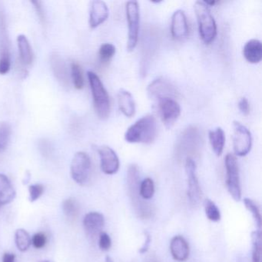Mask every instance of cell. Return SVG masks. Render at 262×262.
Returning <instances> with one entry per match:
<instances>
[{
	"instance_id": "6da1fadb",
	"label": "cell",
	"mask_w": 262,
	"mask_h": 262,
	"mask_svg": "<svg viewBox=\"0 0 262 262\" xmlns=\"http://www.w3.org/2000/svg\"><path fill=\"white\" fill-rule=\"evenodd\" d=\"M158 134L157 122L151 115H147L136 121L127 129L125 139L128 143L151 144Z\"/></svg>"
},
{
	"instance_id": "7a4b0ae2",
	"label": "cell",
	"mask_w": 262,
	"mask_h": 262,
	"mask_svg": "<svg viewBox=\"0 0 262 262\" xmlns=\"http://www.w3.org/2000/svg\"><path fill=\"white\" fill-rule=\"evenodd\" d=\"M140 183L139 167L136 164H132L128 167V171H127V186H128V194L138 216L142 219H148L152 214V208L148 203L144 202L139 194Z\"/></svg>"
},
{
	"instance_id": "3957f363",
	"label": "cell",
	"mask_w": 262,
	"mask_h": 262,
	"mask_svg": "<svg viewBox=\"0 0 262 262\" xmlns=\"http://www.w3.org/2000/svg\"><path fill=\"white\" fill-rule=\"evenodd\" d=\"M194 9L201 39L205 44H211L217 36V26L209 7L203 1H197Z\"/></svg>"
},
{
	"instance_id": "277c9868",
	"label": "cell",
	"mask_w": 262,
	"mask_h": 262,
	"mask_svg": "<svg viewBox=\"0 0 262 262\" xmlns=\"http://www.w3.org/2000/svg\"><path fill=\"white\" fill-rule=\"evenodd\" d=\"M88 78L93 93L95 110L98 116L105 120L108 119L110 114V96L102 81L96 73L88 72Z\"/></svg>"
},
{
	"instance_id": "5b68a950",
	"label": "cell",
	"mask_w": 262,
	"mask_h": 262,
	"mask_svg": "<svg viewBox=\"0 0 262 262\" xmlns=\"http://www.w3.org/2000/svg\"><path fill=\"white\" fill-rule=\"evenodd\" d=\"M225 165L226 168L227 188L234 200L239 202L242 199V188L238 164L235 156L232 154L227 155L225 159Z\"/></svg>"
},
{
	"instance_id": "8992f818",
	"label": "cell",
	"mask_w": 262,
	"mask_h": 262,
	"mask_svg": "<svg viewBox=\"0 0 262 262\" xmlns=\"http://www.w3.org/2000/svg\"><path fill=\"white\" fill-rule=\"evenodd\" d=\"M125 10H126V17L128 24L127 50L128 51L132 52L136 49L139 40V22H140L139 4L136 1H129L126 4Z\"/></svg>"
},
{
	"instance_id": "52a82bcc",
	"label": "cell",
	"mask_w": 262,
	"mask_h": 262,
	"mask_svg": "<svg viewBox=\"0 0 262 262\" xmlns=\"http://www.w3.org/2000/svg\"><path fill=\"white\" fill-rule=\"evenodd\" d=\"M252 138L249 130L241 122L233 123V148L236 156L243 157L251 151Z\"/></svg>"
},
{
	"instance_id": "ba28073f",
	"label": "cell",
	"mask_w": 262,
	"mask_h": 262,
	"mask_svg": "<svg viewBox=\"0 0 262 262\" xmlns=\"http://www.w3.org/2000/svg\"><path fill=\"white\" fill-rule=\"evenodd\" d=\"M91 172V159L83 151H79L72 160L71 176L73 180L80 185H85Z\"/></svg>"
},
{
	"instance_id": "9c48e42d",
	"label": "cell",
	"mask_w": 262,
	"mask_h": 262,
	"mask_svg": "<svg viewBox=\"0 0 262 262\" xmlns=\"http://www.w3.org/2000/svg\"><path fill=\"white\" fill-rule=\"evenodd\" d=\"M201 143L202 139L199 129L190 126L179 136L176 149L179 155L193 154L199 150Z\"/></svg>"
},
{
	"instance_id": "30bf717a",
	"label": "cell",
	"mask_w": 262,
	"mask_h": 262,
	"mask_svg": "<svg viewBox=\"0 0 262 262\" xmlns=\"http://www.w3.org/2000/svg\"><path fill=\"white\" fill-rule=\"evenodd\" d=\"M185 171L188 180V198L192 205H198L202 197V189L196 174V164L194 159L188 158L185 160Z\"/></svg>"
},
{
	"instance_id": "8fae6325",
	"label": "cell",
	"mask_w": 262,
	"mask_h": 262,
	"mask_svg": "<svg viewBox=\"0 0 262 262\" xmlns=\"http://www.w3.org/2000/svg\"><path fill=\"white\" fill-rule=\"evenodd\" d=\"M159 114L165 127L171 128L181 115V107L177 101L171 98H163L158 100Z\"/></svg>"
},
{
	"instance_id": "7c38bea8",
	"label": "cell",
	"mask_w": 262,
	"mask_h": 262,
	"mask_svg": "<svg viewBox=\"0 0 262 262\" xmlns=\"http://www.w3.org/2000/svg\"><path fill=\"white\" fill-rule=\"evenodd\" d=\"M100 157L101 169L106 174H114L119 171V159L114 150L107 145H102L99 148Z\"/></svg>"
},
{
	"instance_id": "4fadbf2b",
	"label": "cell",
	"mask_w": 262,
	"mask_h": 262,
	"mask_svg": "<svg viewBox=\"0 0 262 262\" xmlns=\"http://www.w3.org/2000/svg\"><path fill=\"white\" fill-rule=\"evenodd\" d=\"M147 90L151 97L155 98L158 100L163 98L174 99L179 94L174 85L163 79H155L149 84Z\"/></svg>"
},
{
	"instance_id": "5bb4252c",
	"label": "cell",
	"mask_w": 262,
	"mask_h": 262,
	"mask_svg": "<svg viewBox=\"0 0 262 262\" xmlns=\"http://www.w3.org/2000/svg\"><path fill=\"white\" fill-rule=\"evenodd\" d=\"M105 219L101 213L92 211L85 214L83 219V226L85 233L90 238H95L102 232Z\"/></svg>"
},
{
	"instance_id": "9a60e30c",
	"label": "cell",
	"mask_w": 262,
	"mask_h": 262,
	"mask_svg": "<svg viewBox=\"0 0 262 262\" xmlns=\"http://www.w3.org/2000/svg\"><path fill=\"white\" fill-rule=\"evenodd\" d=\"M171 36L174 39L181 40L188 34V25L186 16L182 10H176L173 13L171 24Z\"/></svg>"
},
{
	"instance_id": "2e32d148",
	"label": "cell",
	"mask_w": 262,
	"mask_h": 262,
	"mask_svg": "<svg viewBox=\"0 0 262 262\" xmlns=\"http://www.w3.org/2000/svg\"><path fill=\"white\" fill-rule=\"evenodd\" d=\"M108 16V9L103 1H93L90 10V25L92 29L103 24Z\"/></svg>"
},
{
	"instance_id": "e0dca14e",
	"label": "cell",
	"mask_w": 262,
	"mask_h": 262,
	"mask_svg": "<svg viewBox=\"0 0 262 262\" xmlns=\"http://www.w3.org/2000/svg\"><path fill=\"white\" fill-rule=\"evenodd\" d=\"M170 251L174 260L185 261L189 256V245L182 236H174L170 243Z\"/></svg>"
},
{
	"instance_id": "ac0fdd59",
	"label": "cell",
	"mask_w": 262,
	"mask_h": 262,
	"mask_svg": "<svg viewBox=\"0 0 262 262\" xmlns=\"http://www.w3.org/2000/svg\"><path fill=\"white\" fill-rule=\"evenodd\" d=\"M244 57L250 63H258L262 59V45L258 39L248 41L243 49Z\"/></svg>"
},
{
	"instance_id": "d6986e66",
	"label": "cell",
	"mask_w": 262,
	"mask_h": 262,
	"mask_svg": "<svg viewBox=\"0 0 262 262\" xmlns=\"http://www.w3.org/2000/svg\"><path fill=\"white\" fill-rule=\"evenodd\" d=\"M16 195V191L9 178L0 173V205L11 203Z\"/></svg>"
},
{
	"instance_id": "ffe728a7",
	"label": "cell",
	"mask_w": 262,
	"mask_h": 262,
	"mask_svg": "<svg viewBox=\"0 0 262 262\" xmlns=\"http://www.w3.org/2000/svg\"><path fill=\"white\" fill-rule=\"evenodd\" d=\"M118 104L119 110L127 117L134 116L136 113V104L134 99L129 92L121 90L118 93Z\"/></svg>"
},
{
	"instance_id": "44dd1931",
	"label": "cell",
	"mask_w": 262,
	"mask_h": 262,
	"mask_svg": "<svg viewBox=\"0 0 262 262\" xmlns=\"http://www.w3.org/2000/svg\"><path fill=\"white\" fill-rule=\"evenodd\" d=\"M208 137L214 154L217 156H222L225 144V135L223 129L217 127L214 130H210L208 132Z\"/></svg>"
},
{
	"instance_id": "7402d4cb",
	"label": "cell",
	"mask_w": 262,
	"mask_h": 262,
	"mask_svg": "<svg viewBox=\"0 0 262 262\" xmlns=\"http://www.w3.org/2000/svg\"><path fill=\"white\" fill-rule=\"evenodd\" d=\"M17 43L21 60L25 65H30L33 62V56L31 46L27 36L19 35L17 38Z\"/></svg>"
},
{
	"instance_id": "603a6c76",
	"label": "cell",
	"mask_w": 262,
	"mask_h": 262,
	"mask_svg": "<svg viewBox=\"0 0 262 262\" xmlns=\"http://www.w3.org/2000/svg\"><path fill=\"white\" fill-rule=\"evenodd\" d=\"M15 242L18 249L22 252H25L31 246L32 238L27 230L19 228L15 233Z\"/></svg>"
},
{
	"instance_id": "cb8c5ba5",
	"label": "cell",
	"mask_w": 262,
	"mask_h": 262,
	"mask_svg": "<svg viewBox=\"0 0 262 262\" xmlns=\"http://www.w3.org/2000/svg\"><path fill=\"white\" fill-rule=\"evenodd\" d=\"M62 211L67 219L74 220L77 217L79 213V204L73 198L67 199L62 203Z\"/></svg>"
},
{
	"instance_id": "d4e9b609",
	"label": "cell",
	"mask_w": 262,
	"mask_h": 262,
	"mask_svg": "<svg viewBox=\"0 0 262 262\" xmlns=\"http://www.w3.org/2000/svg\"><path fill=\"white\" fill-rule=\"evenodd\" d=\"M252 241V262H260L261 255V233L260 230L251 233Z\"/></svg>"
},
{
	"instance_id": "484cf974",
	"label": "cell",
	"mask_w": 262,
	"mask_h": 262,
	"mask_svg": "<svg viewBox=\"0 0 262 262\" xmlns=\"http://www.w3.org/2000/svg\"><path fill=\"white\" fill-rule=\"evenodd\" d=\"M139 194L143 200H150L155 194V184L152 179L146 178L140 183Z\"/></svg>"
},
{
	"instance_id": "4316f807",
	"label": "cell",
	"mask_w": 262,
	"mask_h": 262,
	"mask_svg": "<svg viewBox=\"0 0 262 262\" xmlns=\"http://www.w3.org/2000/svg\"><path fill=\"white\" fill-rule=\"evenodd\" d=\"M244 204H245L247 209L252 214L253 219H254V223H255L257 230H260V228H261V215H260L259 207L257 206V204L252 199H248V198L244 199Z\"/></svg>"
},
{
	"instance_id": "83f0119b",
	"label": "cell",
	"mask_w": 262,
	"mask_h": 262,
	"mask_svg": "<svg viewBox=\"0 0 262 262\" xmlns=\"http://www.w3.org/2000/svg\"><path fill=\"white\" fill-rule=\"evenodd\" d=\"M204 208H205V214L210 221L214 222L220 221V210L211 199H205L204 202Z\"/></svg>"
},
{
	"instance_id": "f1b7e54d",
	"label": "cell",
	"mask_w": 262,
	"mask_h": 262,
	"mask_svg": "<svg viewBox=\"0 0 262 262\" xmlns=\"http://www.w3.org/2000/svg\"><path fill=\"white\" fill-rule=\"evenodd\" d=\"M11 135V128L7 122H0V152L7 148Z\"/></svg>"
},
{
	"instance_id": "f546056e",
	"label": "cell",
	"mask_w": 262,
	"mask_h": 262,
	"mask_svg": "<svg viewBox=\"0 0 262 262\" xmlns=\"http://www.w3.org/2000/svg\"><path fill=\"white\" fill-rule=\"evenodd\" d=\"M116 47L111 43L102 44L99 48V56L101 62H110L112 58L116 54Z\"/></svg>"
},
{
	"instance_id": "4dcf8cb0",
	"label": "cell",
	"mask_w": 262,
	"mask_h": 262,
	"mask_svg": "<svg viewBox=\"0 0 262 262\" xmlns=\"http://www.w3.org/2000/svg\"><path fill=\"white\" fill-rule=\"evenodd\" d=\"M72 78L73 84L77 90H82L84 86L83 75L80 66L76 62L72 64Z\"/></svg>"
},
{
	"instance_id": "1f68e13d",
	"label": "cell",
	"mask_w": 262,
	"mask_h": 262,
	"mask_svg": "<svg viewBox=\"0 0 262 262\" xmlns=\"http://www.w3.org/2000/svg\"><path fill=\"white\" fill-rule=\"evenodd\" d=\"M10 70V59L8 50L3 48L2 53L0 55V74L5 75Z\"/></svg>"
},
{
	"instance_id": "d6a6232c",
	"label": "cell",
	"mask_w": 262,
	"mask_h": 262,
	"mask_svg": "<svg viewBox=\"0 0 262 262\" xmlns=\"http://www.w3.org/2000/svg\"><path fill=\"white\" fill-rule=\"evenodd\" d=\"M44 188L43 185L41 184H36V185H32L29 187V192H30V201L31 202H36L43 194Z\"/></svg>"
},
{
	"instance_id": "836d02e7",
	"label": "cell",
	"mask_w": 262,
	"mask_h": 262,
	"mask_svg": "<svg viewBox=\"0 0 262 262\" xmlns=\"http://www.w3.org/2000/svg\"><path fill=\"white\" fill-rule=\"evenodd\" d=\"M47 236L42 232L36 233L32 237V244L37 249H41V248H44L46 245H47Z\"/></svg>"
},
{
	"instance_id": "e575fe53",
	"label": "cell",
	"mask_w": 262,
	"mask_h": 262,
	"mask_svg": "<svg viewBox=\"0 0 262 262\" xmlns=\"http://www.w3.org/2000/svg\"><path fill=\"white\" fill-rule=\"evenodd\" d=\"M99 246L102 251H108L112 246V240L107 233L102 231L99 235Z\"/></svg>"
},
{
	"instance_id": "d590c367",
	"label": "cell",
	"mask_w": 262,
	"mask_h": 262,
	"mask_svg": "<svg viewBox=\"0 0 262 262\" xmlns=\"http://www.w3.org/2000/svg\"><path fill=\"white\" fill-rule=\"evenodd\" d=\"M53 70H55V73L59 79H65L66 72L65 67H64L62 61L59 58L55 57V59H53Z\"/></svg>"
},
{
	"instance_id": "8d00e7d4",
	"label": "cell",
	"mask_w": 262,
	"mask_h": 262,
	"mask_svg": "<svg viewBox=\"0 0 262 262\" xmlns=\"http://www.w3.org/2000/svg\"><path fill=\"white\" fill-rule=\"evenodd\" d=\"M238 108L244 116H248L250 113V104L246 98H242L238 102Z\"/></svg>"
},
{
	"instance_id": "74e56055",
	"label": "cell",
	"mask_w": 262,
	"mask_h": 262,
	"mask_svg": "<svg viewBox=\"0 0 262 262\" xmlns=\"http://www.w3.org/2000/svg\"><path fill=\"white\" fill-rule=\"evenodd\" d=\"M145 243L142 245V248L139 249V253L140 254H144V253L147 252L148 248H149L150 244H151V236L148 234V232H145Z\"/></svg>"
},
{
	"instance_id": "f35d334b",
	"label": "cell",
	"mask_w": 262,
	"mask_h": 262,
	"mask_svg": "<svg viewBox=\"0 0 262 262\" xmlns=\"http://www.w3.org/2000/svg\"><path fill=\"white\" fill-rule=\"evenodd\" d=\"M32 4H34L35 8H36V11H37L38 15H39V16L41 18V19L43 20V10H42V6H41V4H42V3L39 2V1H33V2H32Z\"/></svg>"
},
{
	"instance_id": "ab89813d",
	"label": "cell",
	"mask_w": 262,
	"mask_h": 262,
	"mask_svg": "<svg viewBox=\"0 0 262 262\" xmlns=\"http://www.w3.org/2000/svg\"><path fill=\"white\" fill-rule=\"evenodd\" d=\"M3 262H16V255L11 253H5L3 257Z\"/></svg>"
},
{
	"instance_id": "60d3db41",
	"label": "cell",
	"mask_w": 262,
	"mask_h": 262,
	"mask_svg": "<svg viewBox=\"0 0 262 262\" xmlns=\"http://www.w3.org/2000/svg\"><path fill=\"white\" fill-rule=\"evenodd\" d=\"M145 262H158V260L154 255H150L147 257Z\"/></svg>"
},
{
	"instance_id": "b9f144b4",
	"label": "cell",
	"mask_w": 262,
	"mask_h": 262,
	"mask_svg": "<svg viewBox=\"0 0 262 262\" xmlns=\"http://www.w3.org/2000/svg\"><path fill=\"white\" fill-rule=\"evenodd\" d=\"M104 262H113V260L110 256H106V257H105V261Z\"/></svg>"
},
{
	"instance_id": "7bdbcfd3",
	"label": "cell",
	"mask_w": 262,
	"mask_h": 262,
	"mask_svg": "<svg viewBox=\"0 0 262 262\" xmlns=\"http://www.w3.org/2000/svg\"><path fill=\"white\" fill-rule=\"evenodd\" d=\"M39 262H51V261H50V260H40V261Z\"/></svg>"
}]
</instances>
